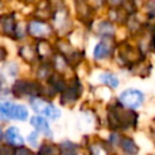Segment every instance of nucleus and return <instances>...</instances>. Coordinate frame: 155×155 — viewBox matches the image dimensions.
<instances>
[{"mask_svg":"<svg viewBox=\"0 0 155 155\" xmlns=\"http://www.w3.org/2000/svg\"><path fill=\"white\" fill-rule=\"evenodd\" d=\"M137 114L126 109H113L109 113V122L113 128H127L136 124Z\"/></svg>","mask_w":155,"mask_h":155,"instance_id":"nucleus-1","label":"nucleus"},{"mask_svg":"<svg viewBox=\"0 0 155 155\" xmlns=\"http://www.w3.org/2000/svg\"><path fill=\"white\" fill-rule=\"evenodd\" d=\"M0 114L4 120H18L24 121L28 117V110L22 104H15L11 102H0Z\"/></svg>","mask_w":155,"mask_h":155,"instance_id":"nucleus-2","label":"nucleus"},{"mask_svg":"<svg viewBox=\"0 0 155 155\" xmlns=\"http://www.w3.org/2000/svg\"><path fill=\"white\" fill-rule=\"evenodd\" d=\"M30 105L33 110L40 115H44L48 119H58L61 116L59 109H57L52 103L40 98V97H31L30 99Z\"/></svg>","mask_w":155,"mask_h":155,"instance_id":"nucleus-3","label":"nucleus"},{"mask_svg":"<svg viewBox=\"0 0 155 155\" xmlns=\"http://www.w3.org/2000/svg\"><path fill=\"white\" fill-rule=\"evenodd\" d=\"M13 94L16 97H23V96H31V97H39L41 93H44V90L41 88L39 82L35 81H24L19 80L16 81L13 85Z\"/></svg>","mask_w":155,"mask_h":155,"instance_id":"nucleus-4","label":"nucleus"},{"mask_svg":"<svg viewBox=\"0 0 155 155\" xmlns=\"http://www.w3.org/2000/svg\"><path fill=\"white\" fill-rule=\"evenodd\" d=\"M28 33L38 39H46L53 34V27L41 19H33L28 24Z\"/></svg>","mask_w":155,"mask_h":155,"instance_id":"nucleus-5","label":"nucleus"},{"mask_svg":"<svg viewBox=\"0 0 155 155\" xmlns=\"http://www.w3.org/2000/svg\"><path fill=\"white\" fill-rule=\"evenodd\" d=\"M121 105L126 107V108H138L143 104V101H144V96L143 93L139 91V90H134V88H128V90H125L121 94H120V98H119Z\"/></svg>","mask_w":155,"mask_h":155,"instance_id":"nucleus-6","label":"nucleus"},{"mask_svg":"<svg viewBox=\"0 0 155 155\" xmlns=\"http://www.w3.org/2000/svg\"><path fill=\"white\" fill-rule=\"evenodd\" d=\"M110 39L111 36H108V38H104V40H102L101 42H98L94 47V51H93V57L98 61H102V59H105L110 56L111 53V45H110Z\"/></svg>","mask_w":155,"mask_h":155,"instance_id":"nucleus-7","label":"nucleus"},{"mask_svg":"<svg viewBox=\"0 0 155 155\" xmlns=\"http://www.w3.org/2000/svg\"><path fill=\"white\" fill-rule=\"evenodd\" d=\"M16 27H17V23H16L15 16H12V15H2L0 17V29H1L4 35L15 38Z\"/></svg>","mask_w":155,"mask_h":155,"instance_id":"nucleus-8","label":"nucleus"},{"mask_svg":"<svg viewBox=\"0 0 155 155\" xmlns=\"http://www.w3.org/2000/svg\"><path fill=\"white\" fill-rule=\"evenodd\" d=\"M80 92H79V85H70V86H65V88L62 91V98H61V103L63 105H69V104H74L76 102V99L79 98Z\"/></svg>","mask_w":155,"mask_h":155,"instance_id":"nucleus-9","label":"nucleus"},{"mask_svg":"<svg viewBox=\"0 0 155 155\" xmlns=\"http://www.w3.org/2000/svg\"><path fill=\"white\" fill-rule=\"evenodd\" d=\"M4 138H5V140H6L7 144L13 145V147H22L23 143H24V139L21 136L19 130L17 127H15V126H11V127H8L5 131Z\"/></svg>","mask_w":155,"mask_h":155,"instance_id":"nucleus-10","label":"nucleus"},{"mask_svg":"<svg viewBox=\"0 0 155 155\" xmlns=\"http://www.w3.org/2000/svg\"><path fill=\"white\" fill-rule=\"evenodd\" d=\"M30 125L40 133H42L44 136L46 137H51L52 136V131H51V127L48 125V122L40 115H36V116H33L30 119Z\"/></svg>","mask_w":155,"mask_h":155,"instance_id":"nucleus-11","label":"nucleus"},{"mask_svg":"<svg viewBox=\"0 0 155 155\" xmlns=\"http://www.w3.org/2000/svg\"><path fill=\"white\" fill-rule=\"evenodd\" d=\"M120 147L121 149L126 153V154H130V155H134L138 153V145L136 144V142L130 138V137H121L120 139Z\"/></svg>","mask_w":155,"mask_h":155,"instance_id":"nucleus-12","label":"nucleus"},{"mask_svg":"<svg viewBox=\"0 0 155 155\" xmlns=\"http://www.w3.org/2000/svg\"><path fill=\"white\" fill-rule=\"evenodd\" d=\"M19 54L27 63H33L38 53H36V48L33 45H23L19 48Z\"/></svg>","mask_w":155,"mask_h":155,"instance_id":"nucleus-13","label":"nucleus"},{"mask_svg":"<svg viewBox=\"0 0 155 155\" xmlns=\"http://www.w3.org/2000/svg\"><path fill=\"white\" fill-rule=\"evenodd\" d=\"M35 48H36V53H38L40 57H42V58L53 57V48H52V46H51L47 41H45V40H40V41L36 44Z\"/></svg>","mask_w":155,"mask_h":155,"instance_id":"nucleus-14","label":"nucleus"},{"mask_svg":"<svg viewBox=\"0 0 155 155\" xmlns=\"http://www.w3.org/2000/svg\"><path fill=\"white\" fill-rule=\"evenodd\" d=\"M90 154L91 155H109V148L105 145V143L98 140V142H93L90 145Z\"/></svg>","mask_w":155,"mask_h":155,"instance_id":"nucleus-15","label":"nucleus"},{"mask_svg":"<svg viewBox=\"0 0 155 155\" xmlns=\"http://www.w3.org/2000/svg\"><path fill=\"white\" fill-rule=\"evenodd\" d=\"M40 155H61L62 149L58 148V145L53 143H44L40 148Z\"/></svg>","mask_w":155,"mask_h":155,"instance_id":"nucleus-16","label":"nucleus"},{"mask_svg":"<svg viewBox=\"0 0 155 155\" xmlns=\"http://www.w3.org/2000/svg\"><path fill=\"white\" fill-rule=\"evenodd\" d=\"M99 80H101L102 84H104V85H107L109 87H113V88L119 86V79L114 74H111V73H103V74H101L99 75Z\"/></svg>","mask_w":155,"mask_h":155,"instance_id":"nucleus-17","label":"nucleus"},{"mask_svg":"<svg viewBox=\"0 0 155 155\" xmlns=\"http://www.w3.org/2000/svg\"><path fill=\"white\" fill-rule=\"evenodd\" d=\"M147 13L150 18H155V1H149L145 6Z\"/></svg>","mask_w":155,"mask_h":155,"instance_id":"nucleus-18","label":"nucleus"},{"mask_svg":"<svg viewBox=\"0 0 155 155\" xmlns=\"http://www.w3.org/2000/svg\"><path fill=\"white\" fill-rule=\"evenodd\" d=\"M13 155H34L28 148L24 147H18L16 150H13Z\"/></svg>","mask_w":155,"mask_h":155,"instance_id":"nucleus-19","label":"nucleus"},{"mask_svg":"<svg viewBox=\"0 0 155 155\" xmlns=\"http://www.w3.org/2000/svg\"><path fill=\"white\" fill-rule=\"evenodd\" d=\"M28 142L31 147H38V132H31L28 136Z\"/></svg>","mask_w":155,"mask_h":155,"instance_id":"nucleus-20","label":"nucleus"},{"mask_svg":"<svg viewBox=\"0 0 155 155\" xmlns=\"http://www.w3.org/2000/svg\"><path fill=\"white\" fill-rule=\"evenodd\" d=\"M5 57H6V50H5L4 47H1V46H0V62H1V61H4V59H5Z\"/></svg>","mask_w":155,"mask_h":155,"instance_id":"nucleus-21","label":"nucleus"},{"mask_svg":"<svg viewBox=\"0 0 155 155\" xmlns=\"http://www.w3.org/2000/svg\"><path fill=\"white\" fill-rule=\"evenodd\" d=\"M109 1H110L113 5H119V4H120V2H122L124 0H109Z\"/></svg>","mask_w":155,"mask_h":155,"instance_id":"nucleus-22","label":"nucleus"},{"mask_svg":"<svg viewBox=\"0 0 155 155\" xmlns=\"http://www.w3.org/2000/svg\"><path fill=\"white\" fill-rule=\"evenodd\" d=\"M1 138H2V130H1V127H0V140H1Z\"/></svg>","mask_w":155,"mask_h":155,"instance_id":"nucleus-23","label":"nucleus"},{"mask_svg":"<svg viewBox=\"0 0 155 155\" xmlns=\"http://www.w3.org/2000/svg\"><path fill=\"white\" fill-rule=\"evenodd\" d=\"M153 46H154V48H155V35H154V39H153Z\"/></svg>","mask_w":155,"mask_h":155,"instance_id":"nucleus-24","label":"nucleus"},{"mask_svg":"<svg viewBox=\"0 0 155 155\" xmlns=\"http://www.w3.org/2000/svg\"><path fill=\"white\" fill-rule=\"evenodd\" d=\"M0 120H4V117L1 116V114H0Z\"/></svg>","mask_w":155,"mask_h":155,"instance_id":"nucleus-25","label":"nucleus"},{"mask_svg":"<svg viewBox=\"0 0 155 155\" xmlns=\"http://www.w3.org/2000/svg\"><path fill=\"white\" fill-rule=\"evenodd\" d=\"M0 7H1V1H0Z\"/></svg>","mask_w":155,"mask_h":155,"instance_id":"nucleus-26","label":"nucleus"}]
</instances>
